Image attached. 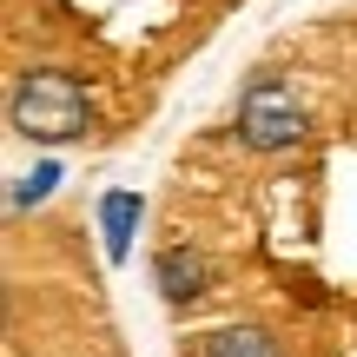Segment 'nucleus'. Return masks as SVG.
Wrapping results in <instances>:
<instances>
[{
  "label": "nucleus",
  "mask_w": 357,
  "mask_h": 357,
  "mask_svg": "<svg viewBox=\"0 0 357 357\" xmlns=\"http://www.w3.org/2000/svg\"><path fill=\"white\" fill-rule=\"evenodd\" d=\"M53 185H60V166H53V159H40V166L26 172L20 185H13V205H40V199L53 192Z\"/></svg>",
  "instance_id": "6"
},
{
  "label": "nucleus",
  "mask_w": 357,
  "mask_h": 357,
  "mask_svg": "<svg viewBox=\"0 0 357 357\" xmlns=\"http://www.w3.org/2000/svg\"><path fill=\"white\" fill-rule=\"evenodd\" d=\"M7 119H13V132L33 139V146H66V139H79V132L93 126V93L79 86L73 73L33 66V73H20V86H13Z\"/></svg>",
  "instance_id": "1"
},
{
  "label": "nucleus",
  "mask_w": 357,
  "mask_h": 357,
  "mask_svg": "<svg viewBox=\"0 0 357 357\" xmlns=\"http://www.w3.org/2000/svg\"><path fill=\"white\" fill-rule=\"evenodd\" d=\"M205 357H278L265 331H252V324H225V331L205 337Z\"/></svg>",
  "instance_id": "5"
},
{
  "label": "nucleus",
  "mask_w": 357,
  "mask_h": 357,
  "mask_svg": "<svg viewBox=\"0 0 357 357\" xmlns=\"http://www.w3.org/2000/svg\"><path fill=\"white\" fill-rule=\"evenodd\" d=\"M139 218H146V199L139 192H106L100 199V225H106V258H126L132 252V231H139Z\"/></svg>",
  "instance_id": "4"
},
{
  "label": "nucleus",
  "mask_w": 357,
  "mask_h": 357,
  "mask_svg": "<svg viewBox=\"0 0 357 357\" xmlns=\"http://www.w3.org/2000/svg\"><path fill=\"white\" fill-rule=\"evenodd\" d=\"M205 278H212V265H205V252H192V245H166V252L153 258V284L166 305H192V298L205 291Z\"/></svg>",
  "instance_id": "3"
},
{
  "label": "nucleus",
  "mask_w": 357,
  "mask_h": 357,
  "mask_svg": "<svg viewBox=\"0 0 357 357\" xmlns=\"http://www.w3.org/2000/svg\"><path fill=\"white\" fill-rule=\"evenodd\" d=\"M231 132H238L252 153H284V146L305 139V100H298L278 73H258L252 86H245V100H238V126Z\"/></svg>",
  "instance_id": "2"
}]
</instances>
